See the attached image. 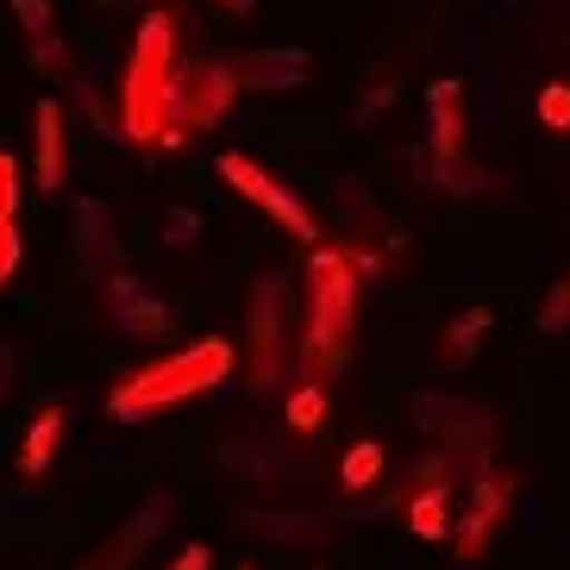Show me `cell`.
<instances>
[{
	"label": "cell",
	"mask_w": 570,
	"mask_h": 570,
	"mask_svg": "<svg viewBox=\"0 0 570 570\" xmlns=\"http://www.w3.org/2000/svg\"><path fill=\"white\" fill-rule=\"evenodd\" d=\"M183 19L176 7H157L138 19L132 51H126V69H119V126L114 132L126 145H164V151H183L188 126H183Z\"/></svg>",
	"instance_id": "1"
},
{
	"label": "cell",
	"mask_w": 570,
	"mask_h": 570,
	"mask_svg": "<svg viewBox=\"0 0 570 570\" xmlns=\"http://www.w3.org/2000/svg\"><path fill=\"white\" fill-rule=\"evenodd\" d=\"M307 314H302V345H295V357H302V370L314 376V383H333L338 370L352 364V333H357V302H364V276L352 269V257H345V245H333V238H320V245H307Z\"/></svg>",
	"instance_id": "2"
},
{
	"label": "cell",
	"mask_w": 570,
	"mask_h": 570,
	"mask_svg": "<svg viewBox=\"0 0 570 570\" xmlns=\"http://www.w3.org/2000/svg\"><path fill=\"white\" fill-rule=\"evenodd\" d=\"M233 376V338H195V345H183V352L157 357V364L132 370L126 383H114V395H107V414L119 420V426H138V420L164 414V407L176 402H195V395H207V389H219Z\"/></svg>",
	"instance_id": "3"
},
{
	"label": "cell",
	"mask_w": 570,
	"mask_h": 570,
	"mask_svg": "<svg viewBox=\"0 0 570 570\" xmlns=\"http://www.w3.org/2000/svg\"><path fill=\"white\" fill-rule=\"evenodd\" d=\"M219 183L233 188V195H245L252 207H264V219H276L295 245H320V219H314V207L295 195L288 183H276L257 157H245V151H219Z\"/></svg>",
	"instance_id": "4"
},
{
	"label": "cell",
	"mask_w": 570,
	"mask_h": 570,
	"mask_svg": "<svg viewBox=\"0 0 570 570\" xmlns=\"http://www.w3.org/2000/svg\"><path fill=\"white\" fill-rule=\"evenodd\" d=\"M107 307H114V326L126 338H138V345H151V338L176 333V307L157 302L151 288L138 283V276H126V269H114V276H107Z\"/></svg>",
	"instance_id": "5"
},
{
	"label": "cell",
	"mask_w": 570,
	"mask_h": 570,
	"mask_svg": "<svg viewBox=\"0 0 570 570\" xmlns=\"http://www.w3.org/2000/svg\"><path fill=\"white\" fill-rule=\"evenodd\" d=\"M245 95L233 63H207V69H188L183 76V126L188 132H207L219 119L233 114V101Z\"/></svg>",
	"instance_id": "6"
},
{
	"label": "cell",
	"mask_w": 570,
	"mask_h": 570,
	"mask_svg": "<svg viewBox=\"0 0 570 570\" xmlns=\"http://www.w3.org/2000/svg\"><path fill=\"white\" fill-rule=\"evenodd\" d=\"M283 307H288V276H269V283H257V302H252V333H257V389H269L276 376H283V357H288Z\"/></svg>",
	"instance_id": "7"
},
{
	"label": "cell",
	"mask_w": 570,
	"mask_h": 570,
	"mask_svg": "<svg viewBox=\"0 0 570 570\" xmlns=\"http://www.w3.org/2000/svg\"><path fill=\"white\" fill-rule=\"evenodd\" d=\"M32 176H38V188L45 195H63L69 188V138H63V101L57 95H45L38 101V114H32Z\"/></svg>",
	"instance_id": "8"
},
{
	"label": "cell",
	"mask_w": 570,
	"mask_h": 570,
	"mask_svg": "<svg viewBox=\"0 0 570 570\" xmlns=\"http://www.w3.org/2000/svg\"><path fill=\"white\" fill-rule=\"evenodd\" d=\"M238 82L245 88H269V95H288V88L314 82V57L302 51V45H269V51H245L233 57Z\"/></svg>",
	"instance_id": "9"
},
{
	"label": "cell",
	"mask_w": 570,
	"mask_h": 570,
	"mask_svg": "<svg viewBox=\"0 0 570 570\" xmlns=\"http://www.w3.org/2000/svg\"><path fill=\"white\" fill-rule=\"evenodd\" d=\"M514 502V483H502L495 470H476V483H470V508H464V527H458V552L464 558H483L489 533H495V520L508 514Z\"/></svg>",
	"instance_id": "10"
},
{
	"label": "cell",
	"mask_w": 570,
	"mask_h": 570,
	"mask_svg": "<svg viewBox=\"0 0 570 570\" xmlns=\"http://www.w3.org/2000/svg\"><path fill=\"white\" fill-rule=\"evenodd\" d=\"M426 157H464V82L439 76L426 88Z\"/></svg>",
	"instance_id": "11"
},
{
	"label": "cell",
	"mask_w": 570,
	"mask_h": 570,
	"mask_svg": "<svg viewBox=\"0 0 570 570\" xmlns=\"http://www.w3.org/2000/svg\"><path fill=\"white\" fill-rule=\"evenodd\" d=\"M157 527H169V495H145V502H138V514L126 520V533H119L107 552L88 558L82 570H126V564H132V558L157 539Z\"/></svg>",
	"instance_id": "12"
},
{
	"label": "cell",
	"mask_w": 570,
	"mask_h": 570,
	"mask_svg": "<svg viewBox=\"0 0 570 570\" xmlns=\"http://www.w3.org/2000/svg\"><path fill=\"white\" fill-rule=\"evenodd\" d=\"M76 252H82V264L114 269V214L95 195H76Z\"/></svg>",
	"instance_id": "13"
},
{
	"label": "cell",
	"mask_w": 570,
	"mask_h": 570,
	"mask_svg": "<svg viewBox=\"0 0 570 570\" xmlns=\"http://www.w3.org/2000/svg\"><path fill=\"white\" fill-rule=\"evenodd\" d=\"M19 269V164L0 151V288Z\"/></svg>",
	"instance_id": "14"
},
{
	"label": "cell",
	"mask_w": 570,
	"mask_h": 570,
	"mask_svg": "<svg viewBox=\"0 0 570 570\" xmlns=\"http://www.w3.org/2000/svg\"><path fill=\"white\" fill-rule=\"evenodd\" d=\"M420 420L433 426V433H445V426H470V439H489V414L476 402H458V395H420Z\"/></svg>",
	"instance_id": "15"
},
{
	"label": "cell",
	"mask_w": 570,
	"mask_h": 570,
	"mask_svg": "<svg viewBox=\"0 0 570 570\" xmlns=\"http://www.w3.org/2000/svg\"><path fill=\"white\" fill-rule=\"evenodd\" d=\"M57 439H63V407H45V414L26 426V445H19V470L26 476H45L57 458Z\"/></svg>",
	"instance_id": "16"
},
{
	"label": "cell",
	"mask_w": 570,
	"mask_h": 570,
	"mask_svg": "<svg viewBox=\"0 0 570 570\" xmlns=\"http://www.w3.org/2000/svg\"><path fill=\"white\" fill-rule=\"evenodd\" d=\"M426 183L445 195H483V188H495V176L476 169L470 157H426Z\"/></svg>",
	"instance_id": "17"
},
{
	"label": "cell",
	"mask_w": 570,
	"mask_h": 570,
	"mask_svg": "<svg viewBox=\"0 0 570 570\" xmlns=\"http://www.w3.org/2000/svg\"><path fill=\"white\" fill-rule=\"evenodd\" d=\"M445 508H452V489L426 483L414 502H407V533H414V539H445V533H452V527H445Z\"/></svg>",
	"instance_id": "18"
},
{
	"label": "cell",
	"mask_w": 570,
	"mask_h": 570,
	"mask_svg": "<svg viewBox=\"0 0 570 570\" xmlns=\"http://www.w3.org/2000/svg\"><path fill=\"white\" fill-rule=\"evenodd\" d=\"M326 414H333V389L307 376V383L288 395V433H320V426H326Z\"/></svg>",
	"instance_id": "19"
},
{
	"label": "cell",
	"mask_w": 570,
	"mask_h": 570,
	"mask_svg": "<svg viewBox=\"0 0 570 570\" xmlns=\"http://www.w3.org/2000/svg\"><path fill=\"white\" fill-rule=\"evenodd\" d=\"M489 326H495V314H489V307H470L464 320H452V326H445V364H470V357L483 352Z\"/></svg>",
	"instance_id": "20"
},
{
	"label": "cell",
	"mask_w": 570,
	"mask_h": 570,
	"mask_svg": "<svg viewBox=\"0 0 570 570\" xmlns=\"http://www.w3.org/2000/svg\"><path fill=\"white\" fill-rule=\"evenodd\" d=\"M376 476H383V445L357 439L345 452V464H338V483H345V495H364V489H376Z\"/></svg>",
	"instance_id": "21"
},
{
	"label": "cell",
	"mask_w": 570,
	"mask_h": 570,
	"mask_svg": "<svg viewBox=\"0 0 570 570\" xmlns=\"http://www.w3.org/2000/svg\"><path fill=\"white\" fill-rule=\"evenodd\" d=\"M32 69L45 76V82H63V76H69V45L51 32V26L32 32Z\"/></svg>",
	"instance_id": "22"
},
{
	"label": "cell",
	"mask_w": 570,
	"mask_h": 570,
	"mask_svg": "<svg viewBox=\"0 0 570 570\" xmlns=\"http://www.w3.org/2000/svg\"><path fill=\"white\" fill-rule=\"evenodd\" d=\"M539 119H546V132H570V82L539 88Z\"/></svg>",
	"instance_id": "23"
},
{
	"label": "cell",
	"mask_w": 570,
	"mask_h": 570,
	"mask_svg": "<svg viewBox=\"0 0 570 570\" xmlns=\"http://www.w3.org/2000/svg\"><path fill=\"white\" fill-rule=\"evenodd\" d=\"M564 326H570V276L552 283V295L539 302V333H564Z\"/></svg>",
	"instance_id": "24"
},
{
	"label": "cell",
	"mask_w": 570,
	"mask_h": 570,
	"mask_svg": "<svg viewBox=\"0 0 570 570\" xmlns=\"http://www.w3.org/2000/svg\"><path fill=\"white\" fill-rule=\"evenodd\" d=\"M202 238V214L195 207H169L164 214V245H195Z\"/></svg>",
	"instance_id": "25"
},
{
	"label": "cell",
	"mask_w": 570,
	"mask_h": 570,
	"mask_svg": "<svg viewBox=\"0 0 570 570\" xmlns=\"http://www.w3.org/2000/svg\"><path fill=\"white\" fill-rule=\"evenodd\" d=\"M13 13H19V26H26V38H32V32L51 26V0H13Z\"/></svg>",
	"instance_id": "26"
},
{
	"label": "cell",
	"mask_w": 570,
	"mask_h": 570,
	"mask_svg": "<svg viewBox=\"0 0 570 570\" xmlns=\"http://www.w3.org/2000/svg\"><path fill=\"white\" fill-rule=\"evenodd\" d=\"M169 570H214V552H207V546H183Z\"/></svg>",
	"instance_id": "27"
},
{
	"label": "cell",
	"mask_w": 570,
	"mask_h": 570,
	"mask_svg": "<svg viewBox=\"0 0 570 570\" xmlns=\"http://www.w3.org/2000/svg\"><path fill=\"white\" fill-rule=\"evenodd\" d=\"M214 7H226L233 19H245V13H257V0H214Z\"/></svg>",
	"instance_id": "28"
},
{
	"label": "cell",
	"mask_w": 570,
	"mask_h": 570,
	"mask_svg": "<svg viewBox=\"0 0 570 570\" xmlns=\"http://www.w3.org/2000/svg\"><path fill=\"white\" fill-rule=\"evenodd\" d=\"M7 376H13V352L0 345V389H7Z\"/></svg>",
	"instance_id": "29"
},
{
	"label": "cell",
	"mask_w": 570,
	"mask_h": 570,
	"mask_svg": "<svg viewBox=\"0 0 570 570\" xmlns=\"http://www.w3.org/2000/svg\"><path fill=\"white\" fill-rule=\"evenodd\" d=\"M88 7H119V0H88Z\"/></svg>",
	"instance_id": "30"
}]
</instances>
